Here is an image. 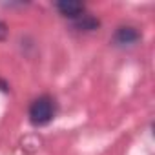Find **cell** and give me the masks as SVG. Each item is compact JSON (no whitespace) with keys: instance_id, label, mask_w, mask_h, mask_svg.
Segmentation results:
<instances>
[{"instance_id":"cell-1","label":"cell","mask_w":155,"mask_h":155,"mask_svg":"<svg viewBox=\"0 0 155 155\" xmlns=\"http://www.w3.org/2000/svg\"><path fill=\"white\" fill-rule=\"evenodd\" d=\"M57 111V104L49 95H42L35 99L29 106V120L35 126H46L53 120Z\"/></svg>"},{"instance_id":"cell-2","label":"cell","mask_w":155,"mask_h":155,"mask_svg":"<svg viewBox=\"0 0 155 155\" xmlns=\"http://www.w3.org/2000/svg\"><path fill=\"white\" fill-rule=\"evenodd\" d=\"M55 8L58 9V13L62 17L73 18V20H77L81 15H84V4L79 2V0H60V2L55 4Z\"/></svg>"},{"instance_id":"cell-3","label":"cell","mask_w":155,"mask_h":155,"mask_svg":"<svg viewBox=\"0 0 155 155\" xmlns=\"http://www.w3.org/2000/svg\"><path fill=\"white\" fill-rule=\"evenodd\" d=\"M139 38H140L139 31H137L135 28H131V26L119 28L117 33H115V42H117L119 46H131V44H135Z\"/></svg>"},{"instance_id":"cell-4","label":"cell","mask_w":155,"mask_h":155,"mask_svg":"<svg viewBox=\"0 0 155 155\" xmlns=\"http://www.w3.org/2000/svg\"><path fill=\"white\" fill-rule=\"evenodd\" d=\"M101 26V22L95 18V17H91V15H81L79 18L75 20V28L77 29H81V31H93V29H97Z\"/></svg>"},{"instance_id":"cell-5","label":"cell","mask_w":155,"mask_h":155,"mask_svg":"<svg viewBox=\"0 0 155 155\" xmlns=\"http://www.w3.org/2000/svg\"><path fill=\"white\" fill-rule=\"evenodd\" d=\"M6 37H8V26L0 22V40H6Z\"/></svg>"}]
</instances>
